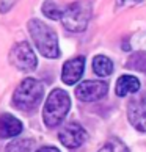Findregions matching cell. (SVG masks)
<instances>
[{
    "mask_svg": "<svg viewBox=\"0 0 146 152\" xmlns=\"http://www.w3.org/2000/svg\"><path fill=\"white\" fill-rule=\"evenodd\" d=\"M29 31L35 42L39 53L46 58H58L60 57V47H58V38L52 27L44 24L39 19H32L29 22Z\"/></svg>",
    "mask_w": 146,
    "mask_h": 152,
    "instance_id": "1",
    "label": "cell"
},
{
    "mask_svg": "<svg viewBox=\"0 0 146 152\" xmlns=\"http://www.w3.org/2000/svg\"><path fill=\"white\" fill-rule=\"evenodd\" d=\"M71 108V99L69 94L65 91V89H54L52 93L49 94V97L44 104L43 108V121L49 129H54L60 126L61 122L65 121L66 115Z\"/></svg>",
    "mask_w": 146,
    "mask_h": 152,
    "instance_id": "2",
    "label": "cell"
},
{
    "mask_svg": "<svg viewBox=\"0 0 146 152\" xmlns=\"http://www.w3.org/2000/svg\"><path fill=\"white\" fill-rule=\"evenodd\" d=\"M44 96V86L36 78H24L13 94V105L22 111H32L39 105Z\"/></svg>",
    "mask_w": 146,
    "mask_h": 152,
    "instance_id": "3",
    "label": "cell"
},
{
    "mask_svg": "<svg viewBox=\"0 0 146 152\" xmlns=\"http://www.w3.org/2000/svg\"><path fill=\"white\" fill-rule=\"evenodd\" d=\"M91 3L88 0H77L68 5L63 10L61 22H63L65 28L69 31H83L88 27V22L91 19Z\"/></svg>",
    "mask_w": 146,
    "mask_h": 152,
    "instance_id": "4",
    "label": "cell"
},
{
    "mask_svg": "<svg viewBox=\"0 0 146 152\" xmlns=\"http://www.w3.org/2000/svg\"><path fill=\"white\" fill-rule=\"evenodd\" d=\"M10 63L22 72H30L38 66V58L29 42H16L10 50Z\"/></svg>",
    "mask_w": 146,
    "mask_h": 152,
    "instance_id": "5",
    "label": "cell"
},
{
    "mask_svg": "<svg viewBox=\"0 0 146 152\" xmlns=\"http://www.w3.org/2000/svg\"><path fill=\"white\" fill-rule=\"evenodd\" d=\"M127 118L138 132H146V93H142L129 100Z\"/></svg>",
    "mask_w": 146,
    "mask_h": 152,
    "instance_id": "6",
    "label": "cell"
},
{
    "mask_svg": "<svg viewBox=\"0 0 146 152\" xmlns=\"http://www.w3.org/2000/svg\"><path fill=\"white\" fill-rule=\"evenodd\" d=\"M87 138H88L87 130L77 122L65 124V126L61 127L60 133H58L60 143L63 146H66V148H69V149L80 148V146L87 141Z\"/></svg>",
    "mask_w": 146,
    "mask_h": 152,
    "instance_id": "7",
    "label": "cell"
},
{
    "mask_svg": "<svg viewBox=\"0 0 146 152\" xmlns=\"http://www.w3.org/2000/svg\"><path fill=\"white\" fill-rule=\"evenodd\" d=\"M109 91V85L101 80H87L82 82L76 89V96L82 102H94L102 99Z\"/></svg>",
    "mask_w": 146,
    "mask_h": 152,
    "instance_id": "8",
    "label": "cell"
},
{
    "mask_svg": "<svg viewBox=\"0 0 146 152\" xmlns=\"http://www.w3.org/2000/svg\"><path fill=\"white\" fill-rule=\"evenodd\" d=\"M83 69H85V58L83 57H76L72 60H68L63 64L61 80L66 85H76L83 75Z\"/></svg>",
    "mask_w": 146,
    "mask_h": 152,
    "instance_id": "9",
    "label": "cell"
},
{
    "mask_svg": "<svg viewBox=\"0 0 146 152\" xmlns=\"http://www.w3.org/2000/svg\"><path fill=\"white\" fill-rule=\"evenodd\" d=\"M22 122L10 113L0 115V138H14L22 133Z\"/></svg>",
    "mask_w": 146,
    "mask_h": 152,
    "instance_id": "10",
    "label": "cell"
},
{
    "mask_svg": "<svg viewBox=\"0 0 146 152\" xmlns=\"http://www.w3.org/2000/svg\"><path fill=\"white\" fill-rule=\"evenodd\" d=\"M140 89V80L134 75H121L116 82V96L124 97L127 94H134Z\"/></svg>",
    "mask_w": 146,
    "mask_h": 152,
    "instance_id": "11",
    "label": "cell"
},
{
    "mask_svg": "<svg viewBox=\"0 0 146 152\" xmlns=\"http://www.w3.org/2000/svg\"><path fill=\"white\" fill-rule=\"evenodd\" d=\"M93 71L96 72V75L99 77H109L113 72V63L109 57L104 55H96L93 60Z\"/></svg>",
    "mask_w": 146,
    "mask_h": 152,
    "instance_id": "12",
    "label": "cell"
},
{
    "mask_svg": "<svg viewBox=\"0 0 146 152\" xmlns=\"http://www.w3.org/2000/svg\"><path fill=\"white\" fill-rule=\"evenodd\" d=\"M43 13L49 19L58 20V19H61V16H63V10L60 8V5L57 2H54V0H46V2L43 3Z\"/></svg>",
    "mask_w": 146,
    "mask_h": 152,
    "instance_id": "13",
    "label": "cell"
},
{
    "mask_svg": "<svg viewBox=\"0 0 146 152\" xmlns=\"http://www.w3.org/2000/svg\"><path fill=\"white\" fill-rule=\"evenodd\" d=\"M33 144H35L33 140H27V138L14 140L13 143L8 144L7 152H30L33 149Z\"/></svg>",
    "mask_w": 146,
    "mask_h": 152,
    "instance_id": "14",
    "label": "cell"
},
{
    "mask_svg": "<svg viewBox=\"0 0 146 152\" xmlns=\"http://www.w3.org/2000/svg\"><path fill=\"white\" fill-rule=\"evenodd\" d=\"M98 152H129L127 146L118 138H110Z\"/></svg>",
    "mask_w": 146,
    "mask_h": 152,
    "instance_id": "15",
    "label": "cell"
},
{
    "mask_svg": "<svg viewBox=\"0 0 146 152\" xmlns=\"http://www.w3.org/2000/svg\"><path fill=\"white\" fill-rule=\"evenodd\" d=\"M138 2H142V0H118V7H126V5H132Z\"/></svg>",
    "mask_w": 146,
    "mask_h": 152,
    "instance_id": "16",
    "label": "cell"
},
{
    "mask_svg": "<svg viewBox=\"0 0 146 152\" xmlns=\"http://www.w3.org/2000/svg\"><path fill=\"white\" fill-rule=\"evenodd\" d=\"M36 152H60V149H57V148H54V146H44V148H41V149H38Z\"/></svg>",
    "mask_w": 146,
    "mask_h": 152,
    "instance_id": "17",
    "label": "cell"
}]
</instances>
